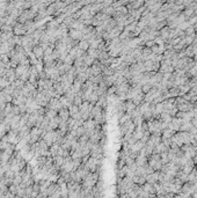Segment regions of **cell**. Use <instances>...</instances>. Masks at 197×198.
Instances as JSON below:
<instances>
[{
  "instance_id": "1",
  "label": "cell",
  "mask_w": 197,
  "mask_h": 198,
  "mask_svg": "<svg viewBox=\"0 0 197 198\" xmlns=\"http://www.w3.org/2000/svg\"><path fill=\"white\" fill-rule=\"evenodd\" d=\"M182 124V118H179V117H173L172 118V121L168 123V127L169 129H172L173 131H175V132H177V131H180V125Z\"/></svg>"
},
{
  "instance_id": "2",
  "label": "cell",
  "mask_w": 197,
  "mask_h": 198,
  "mask_svg": "<svg viewBox=\"0 0 197 198\" xmlns=\"http://www.w3.org/2000/svg\"><path fill=\"white\" fill-rule=\"evenodd\" d=\"M159 174H160V172H158V170L152 172L151 174H147V175H146V182L152 183V184L159 182Z\"/></svg>"
},
{
  "instance_id": "3",
  "label": "cell",
  "mask_w": 197,
  "mask_h": 198,
  "mask_svg": "<svg viewBox=\"0 0 197 198\" xmlns=\"http://www.w3.org/2000/svg\"><path fill=\"white\" fill-rule=\"evenodd\" d=\"M69 36H70L72 40L80 41V40L83 38V32H81L80 30H77V29L70 28V30H69Z\"/></svg>"
},
{
  "instance_id": "4",
  "label": "cell",
  "mask_w": 197,
  "mask_h": 198,
  "mask_svg": "<svg viewBox=\"0 0 197 198\" xmlns=\"http://www.w3.org/2000/svg\"><path fill=\"white\" fill-rule=\"evenodd\" d=\"M32 52H34V54H35L38 59L43 58V56H44V50H43V48H42L40 44H37V45H35V46L32 48Z\"/></svg>"
},
{
  "instance_id": "5",
  "label": "cell",
  "mask_w": 197,
  "mask_h": 198,
  "mask_svg": "<svg viewBox=\"0 0 197 198\" xmlns=\"http://www.w3.org/2000/svg\"><path fill=\"white\" fill-rule=\"evenodd\" d=\"M58 116L61 117L62 121H67L71 116H70V111H69V108H62L59 111H58Z\"/></svg>"
},
{
  "instance_id": "6",
  "label": "cell",
  "mask_w": 197,
  "mask_h": 198,
  "mask_svg": "<svg viewBox=\"0 0 197 198\" xmlns=\"http://www.w3.org/2000/svg\"><path fill=\"white\" fill-rule=\"evenodd\" d=\"M72 91H73V93H79V92H81V88H83V82L81 81H79L77 78L74 79V81H73L72 83Z\"/></svg>"
},
{
  "instance_id": "7",
  "label": "cell",
  "mask_w": 197,
  "mask_h": 198,
  "mask_svg": "<svg viewBox=\"0 0 197 198\" xmlns=\"http://www.w3.org/2000/svg\"><path fill=\"white\" fill-rule=\"evenodd\" d=\"M136 163H137V166H145L147 165V156L146 155H142V154H138V156L136 158Z\"/></svg>"
},
{
  "instance_id": "8",
  "label": "cell",
  "mask_w": 197,
  "mask_h": 198,
  "mask_svg": "<svg viewBox=\"0 0 197 198\" xmlns=\"http://www.w3.org/2000/svg\"><path fill=\"white\" fill-rule=\"evenodd\" d=\"M136 108H137V105L132 102V100H128V101L125 102V111H126L128 114H131Z\"/></svg>"
},
{
  "instance_id": "9",
  "label": "cell",
  "mask_w": 197,
  "mask_h": 198,
  "mask_svg": "<svg viewBox=\"0 0 197 198\" xmlns=\"http://www.w3.org/2000/svg\"><path fill=\"white\" fill-rule=\"evenodd\" d=\"M144 95H145V94L143 93V91H142V92H139V93L137 94L135 97L132 99V102H134V103H135L136 105L138 107L139 104H140L142 102H143V101H144Z\"/></svg>"
},
{
  "instance_id": "10",
  "label": "cell",
  "mask_w": 197,
  "mask_h": 198,
  "mask_svg": "<svg viewBox=\"0 0 197 198\" xmlns=\"http://www.w3.org/2000/svg\"><path fill=\"white\" fill-rule=\"evenodd\" d=\"M83 63L87 65V66H92L93 65V63H94V60H95V58H93L92 56H89L87 52L83 54Z\"/></svg>"
},
{
  "instance_id": "11",
  "label": "cell",
  "mask_w": 197,
  "mask_h": 198,
  "mask_svg": "<svg viewBox=\"0 0 197 198\" xmlns=\"http://www.w3.org/2000/svg\"><path fill=\"white\" fill-rule=\"evenodd\" d=\"M175 133V131H173L172 129L167 127V129H164L162 130V133H161V138H172Z\"/></svg>"
},
{
  "instance_id": "12",
  "label": "cell",
  "mask_w": 197,
  "mask_h": 198,
  "mask_svg": "<svg viewBox=\"0 0 197 198\" xmlns=\"http://www.w3.org/2000/svg\"><path fill=\"white\" fill-rule=\"evenodd\" d=\"M46 118H49V119H52L53 117H56V116H58V111L57 110H55V109H49L48 108V110H45V115H44Z\"/></svg>"
},
{
  "instance_id": "13",
  "label": "cell",
  "mask_w": 197,
  "mask_h": 198,
  "mask_svg": "<svg viewBox=\"0 0 197 198\" xmlns=\"http://www.w3.org/2000/svg\"><path fill=\"white\" fill-rule=\"evenodd\" d=\"M78 46H79V49H81L83 51L87 52V50L89 49V43L87 41H85V40H80L79 43H78Z\"/></svg>"
},
{
  "instance_id": "14",
  "label": "cell",
  "mask_w": 197,
  "mask_h": 198,
  "mask_svg": "<svg viewBox=\"0 0 197 198\" xmlns=\"http://www.w3.org/2000/svg\"><path fill=\"white\" fill-rule=\"evenodd\" d=\"M129 119H131V115L130 114H123L120 118H118V123H120V125H123V124H125Z\"/></svg>"
},
{
  "instance_id": "15",
  "label": "cell",
  "mask_w": 197,
  "mask_h": 198,
  "mask_svg": "<svg viewBox=\"0 0 197 198\" xmlns=\"http://www.w3.org/2000/svg\"><path fill=\"white\" fill-rule=\"evenodd\" d=\"M87 53H88L89 56H92L93 58L97 59V58H99V53H100V50H99V49H94V48H91V46H89V49L87 50Z\"/></svg>"
},
{
  "instance_id": "16",
  "label": "cell",
  "mask_w": 197,
  "mask_h": 198,
  "mask_svg": "<svg viewBox=\"0 0 197 198\" xmlns=\"http://www.w3.org/2000/svg\"><path fill=\"white\" fill-rule=\"evenodd\" d=\"M97 100H99V94L96 93L95 91L92 92V94L89 95V99H88V102H91V103L95 104L97 102Z\"/></svg>"
},
{
  "instance_id": "17",
  "label": "cell",
  "mask_w": 197,
  "mask_h": 198,
  "mask_svg": "<svg viewBox=\"0 0 197 198\" xmlns=\"http://www.w3.org/2000/svg\"><path fill=\"white\" fill-rule=\"evenodd\" d=\"M75 78H77V79H78L79 81H81V82H83V83H85V82H86V81H87V80H88V75H87V74H86V73H85V72L78 73Z\"/></svg>"
},
{
  "instance_id": "18",
  "label": "cell",
  "mask_w": 197,
  "mask_h": 198,
  "mask_svg": "<svg viewBox=\"0 0 197 198\" xmlns=\"http://www.w3.org/2000/svg\"><path fill=\"white\" fill-rule=\"evenodd\" d=\"M191 126V122H182V124L180 125V131H189Z\"/></svg>"
},
{
  "instance_id": "19",
  "label": "cell",
  "mask_w": 197,
  "mask_h": 198,
  "mask_svg": "<svg viewBox=\"0 0 197 198\" xmlns=\"http://www.w3.org/2000/svg\"><path fill=\"white\" fill-rule=\"evenodd\" d=\"M114 73H115V70L111 68L110 66H106L103 70H102V74H103V75H113Z\"/></svg>"
},
{
  "instance_id": "20",
  "label": "cell",
  "mask_w": 197,
  "mask_h": 198,
  "mask_svg": "<svg viewBox=\"0 0 197 198\" xmlns=\"http://www.w3.org/2000/svg\"><path fill=\"white\" fill-rule=\"evenodd\" d=\"M152 88H153V86H152V85H151L150 82L144 83V85L142 86V91H143V93H144V94H146L147 92H150Z\"/></svg>"
},
{
  "instance_id": "21",
  "label": "cell",
  "mask_w": 197,
  "mask_h": 198,
  "mask_svg": "<svg viewBox=\"0 0 197 198\" xmlns=\"http://www.w3.org/2000/svg\"><path fill=\"white\" fill-rule=\"evenodd\" d=\"M183 14L186 15V18H191L193 15H194V10L193 8H188V10H186L184 12H183Z\"/></svg>"
},
{
  "instance_id": "22",
  "label": "cell",
  "mask_w": 197,
  "mask_h": 198,
  "mask_svg": "<svg viewBox=\"0 0 197 198\" xmlns=\"http://www.w3.org/2000/svg\"><path fill=\"white\" fill-rule=\"evenodd\" d=\"M184 31H186V35H194L195 34V28H194V26H189Z\"/></svg>"
},
{
  "instance_id": "23",
  "label": "cell",
  "mask_w": 197,
  "mask_h": 198,
  "mask_svg": "<svg viewBox=\"0 0 197 198\" xmlns=\"http://www.w3.org/2000/svg\"><path fill=\"white\" fill-rule=\"evenodd\" d=\"M12 113H13L14 115H21L19 105H14V104H13V107H12Z\"/></svg>"
},
{
  "instance_id": "24",
  "label": "cell",
  "mask_w": 197,
  "mask_h": 198,
  "mask_svg": "<svg viewBox=\"0 0 197 198\" xmlns=\"http://www.w3.org/2000/svg\"><path fill=\"white\" fill-rule=\"evenodd\" d=\"M142 53L144 54V56H148V54H151L152 53V49L151 48H148V46H145V48H143V51Z\"/></svg>"
},
{
  "instance_id": "25",
  "label": "cell",
  "mask_w": 197,
  "mask_h": 198,
  "mask_svg": "<svg viewBox=\"0 0 197 198\" xmlns=\"http://www.w3.org/2000/svg\"><path fill=\"white\" fill-rule=\"evenodd\" d=\"M189 23H190V26H194V24H196L197 23V15H193L191 18H189V21H188Z\"/></svg>"
},
{
  "instance_id": "26",
  "label": "cell",
  "mask_w": 197,
  "mask_h": 198,
  "mask_svg": "<svg viewBox=\"0 0 197 198\" xmlns=\"http://www.w3.org/2000/svg\"><path fill=\"white\" fill-rule=\"evenodd\" d=\"M194 138H195V140H196V141H197V132H196V133H195V135H194Z\"/></svg>"
}]
</instances>
